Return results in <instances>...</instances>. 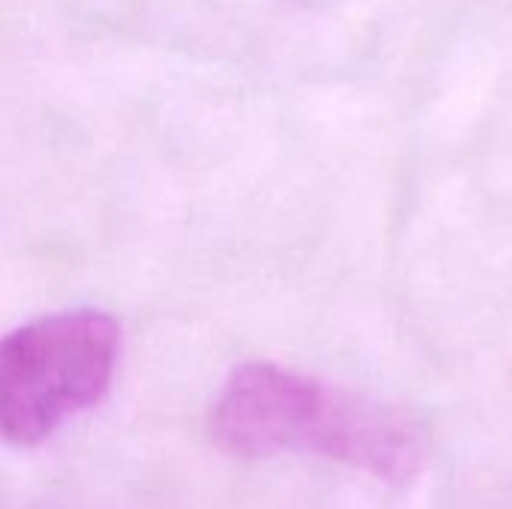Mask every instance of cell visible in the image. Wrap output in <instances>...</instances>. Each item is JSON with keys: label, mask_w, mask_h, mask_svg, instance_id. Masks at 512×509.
Segmentation results:
<instances>
[{"label": "cell", "mask_w": 512, "mask_h": 509, "mask_svg": "<svg viewBox=\"0 0 512 509\" xmlns=\"http://www.w3.org/2000/svg\"><path fill=\"white\" fill-rule=\"evenodd\" d=\"M120 360V324L96 309L36 318L0 336V441L39 447L96 408Z\"/></svg>", "instance_id": "obj_2"}, {"label": "cell", "mask_w": 512, "mask_h": 509, "mask_svg": "<svg viewBox=\"0 0 512 509\" xmlns=\"http://www.w3.org/2000/svg\"><path fill=\"white\" fill-rule=\"evenodd\" d=\"M210 432L234 459L312 453L393 489L414 483L432 456V435L411 411L264 360L231 372Z\"/></svg>", "instance_id": "obj_1"}]
</instances>
